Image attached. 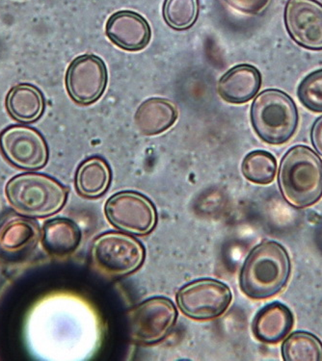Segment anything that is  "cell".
Masks as SVG:
<instances>
[{
  "mask_svg": "<svg viewBox=\"0 0 322 361\" xmlns=\"http://www.w3.org/2000/svg\"><path fill=\"white\" fill-rule=\"evenodd\" d=\"M290 270L286 249L277 242H263L251 250L245 260L239 276L240 288L251 299H268L286 286Z\"/></svg>",
  "mask_w": 322,
  "mask_h": 361,
  "instance_id": "cell-1",
  "label": "cell"
},
{
  "mask_svg": "<svg viewBox=\"0 0 322 361\" xmlns=\"http://www.w3.org/2000/svg\"><path fill=\"white\" fill-rule=\"evenodd\" d=\"M278 183L282 196L295 208H307L322 197V161L307 146H295L280 165Z\"/></svg>",
  "mask_w": 322,
  "mask_h": 361,
  "instance_id": "cell-2",
  "label": "cell"
},
{
  "mask_svg": "<svg viewBox=\"0 0 322 361\" xmlns=\"http://www.w3.org/2000/svg\"><path fill=\"white\" fill-rule=\"evenodd\" d=\"M5 193L16 212L29 218L56 214L68 199V189L59 181L36 173L14 176L8 181Z\"/></svg>",
  "mask_w": 322,
  "mask_h": 361,
  "instance_id": "cell-3",
  "label": "cell"
},
{
  "mask_svg": "<svg viewBox=\"0 0 322 361\" xmlns=\"http://www.w3.org/2000/svg\"><path fill=\"white\" fill-rule=\"evenodd\" d=\"M251 123L263 142L283 145L297 133L299 115L289 94L277 89L261 92L251 106Z\"/></svg>",
  "mask_w": 322,
  "mask_h": 361,
  "instance_id": "cell-4",
  "label": "cell"
},
{
  "mask_svg": "<svg viewBox=\"0 0 322 361\" xmlns=\"http://www.w3.org/2000/svg\"><path fill=\"white\" fill-rule=\"evenodd\" d=\"M143 245L122 233H107L95 240L92 258L102 272L122 278L138 270L145 260Z\"/></svg>",
  "mask_w": 322,
  "mask_h": 361,
  "instance_id": "cell-5",
  "label": "cell"
},
{
  "mask_svg": "<svg viewBox=\"0 0 322 361\" xmlns=\"http://www.w3.org/2000/svg\"><path fill=\"white\" fill-rule=\"evenodd\" d=\"M105 215L115 228L137 236L152 233L157 223L154 204L133 191L120 192L110 197L105 204Z\"/></svg>",
  "mask_w": 322,
  "mask_h": 361,
  "instance_id": "cell-6",
  "label": "cell"
},
{
  "mask_svg": "<svg viewBox=\"0 0 322 361\" xmlns=\"http://www.w3.org/2000/svg\"><path fill=\"white\" fill-rule=\"evenodd\" d=\"M178 312L172 300L155 297L133 308L129 314V333L137 343L157 344L175 326Z\"/></svg>",
  "mask_w": 322,
  "mask_h": 361,
  "instance_id": "cell-7",
  "label": "cell"
},
{
  "mask_svg": "<svg viewBox=\"0 0 322 361\" xmlns=\"http://www.w3.org/2000/svg\"><path fill=\"white\" fill-rule=\"evenodd\" d=\"M231 289L215 279H200L179 290L177 302L181 312L195 320H211L223 315L231 305Z\"/></svg>",
  "mask_w": 322,
  "mask_h": 361,
  "instance_id": "cell-8",
  "label": "cell"
},
{
  "mask_svg": "<svg viewBox=\"0 0 322 361\" xmlns=\"http://www.w3.org/2000/svg\"><path fill=\"white\" fill-rule=\"evenodd\" d=\"M0 150L8 161L25 171L43 169L49 161V147L43 135L26 126H12L0 133Z\"/></svg>",
  "mask_w": 322,
  "mask_h": 361,
  "instance_id": "cell-9",
  "label": "cell"
},
{
  "mask_svg": "<svg viewBox=\"0 0 322 361\" xmlns=\"http://www.w3.org/2000/svg\"><path fill=\"white\" fill-rule=\"evenodd\" d=\"M107 68L100 57L81 55L68 66L66 73V88L68 96L79 105L96 102L107 86Z\"/></svg>",
  "mask_w": 322,
  "mask_h": 361,
  "instance_id": "cell-10",
  "label": "cell"
},
{
  "mask_svg": "<svg viewBox=\"0 0 322 361\" xmlns=\"http://www.w3.org/2000/svg\"><path fill=\"white\" fill-rule=\"evenodd\" d=\"M285 25L290 38L306 49L322 50V4L316 0H289Z\"/></svg>",
  "mask_w": 322,
  "mask_h": 361,
  "instance_id": "cell-11",
  "label": "cell"
},
{
  "mask_svg": "<svg viewBox=\"0 0 322 361\" xmlns=\"http://www.w3.org/2000/svg\"><path fill=\"white\" fill-rule=\"evenodd\" d=\"M40 238V226L32 219L7 216L0 223V255L7 259H20L35 250Z\"/></svg>",
  "mask_w": 322,
  "mask_h": 361,
  "instance_id": "cell-12",
  "label": "cell"
},
{
  "mask_svg": "<svg viewBox=\"0 0 322 361\" xmlns=\"http://www.w3.org/2000/svg\"><path fill=\"white\" fill-rule=\"evenodd\" d=\"M105 32L115 46L128 51L145 49L152 36L147 20L131 11H120L112 15L107 20Z\"/></svg>",
  "mask_w": 322,
  "mask_h": 361,
  "instance_id": "cell-13",
  "label": "cell"
},
{
  "mask_svg": "<svg viewBox=\"0 0 322 361\" xmlns=\"http://www.w3.org/2000/svg\"><path fill=\"white\" fill-rule=\"evenodd\" d=\"M261 75L254 66L239 65L228 71L217 85L219 96L229 104H246L260 91Z\"/></svg>",
  "mask_w": 322,
  "mask_h": 361,
  "instance_id": "cell-14",
  "label": "cell"
},
{
  "mask_svg": "<svg viewBox=\"0 0 322 361\" xmlns=\"http://www.w3.org/2000/svg\"><path fill=\"white\" fill-rule=\"evenodd\" d=\"M5 104L9 115L22 123H35L46 109V100L41 90L28 83L13 87L7 94Z\"/></svg>",
  "mask_w": 322,
  "mask_h": 361,
  "instance_id": "cell-15",
  "label": "cell"
},
{
  "mask_svg": "<svg viewBox=\"0 0 322 361\" xmlns=\"http://www.w3.org/2000/svg\"><path fill=\"white\" fill-rule=\"evenodd\" d=\"M178 109L168 99L154 97L140 105L136 113V128L146 136L165 133L176 123Z\"/></svg>",
  "mask_w": 322,
  "mask_h": 361,
  "instance_id": "cell-16",
  "label": "cell"
},
{
  "mask_svg": "<svg viewBox=\"0 0 322 361\" xmlns=\"http://www.w3.org/2000/svg\"><path fill=\"white\" fill-rule=\"evenodd\" d=\"M294 326V316L286 305L273 302L256 316L253 323L255 336L266 343H277L289 334Z\"/></svg>",
  "mask_w": 322,
  "mask_h": 361,
  "instance_id": "cell-17",
  "label": "cell"
},
{
  "mask_svg": "<svg viewBox=\"0 0 322 361\" xmlns=\"http://www.w3.org/2000/svg\"><path fill=\"white\" fill-rule=\"evenodd\" d=\"M112 179V169L105 159L99 157L88 158L76 171V188L80 196L97 199L107 193Z\"/></svg>",
  "mask_w": 322,
  "mask_h": 361,
  "instance_id": "cell-18",
  "label": "cell"
},
{
  "mask_svg": "<svg viewBox=\"0 0 322 361\" xmlns=\"http://www.w3.org/2000/svg\"><path fill=\"white\" fill-rule=\"evenodd\" d=\"M81 231L73 221L66 218L50 220L44 226L42 242L44 250L55 257H65L78 249Z\"/></svg>",
  "mask_w": 322,
  "mask_h": 361,
  "instance_id": "cell-19",
  "label": "cell"
},
{
  "mask_svg": "<svg viewBox=\"0 0 322 361\" xmlns=\"http://www.w3.org/2000/svg\"><path fill=\"white\" fill-rule=\"evenodd\" d=\"M282 354L286 361H322V343L314 334L297 331L284 342Z\"/></svg>",
  "mask_w": 322,
  "mask_h": 361,
  "instance_id": "cell-20",
  "label": "cell"
},
{
  "mask_svg": "<svg viewBox=\"0 0 322 361\" xmlns=\"http://www.w3.org/2000/svg\"><path fill=\"white\" fill-rule=\"evenodd\" d=\"M242 171L245 178L251 183L266 185L275 179L277 173L275 157L265 150H255L244 158Z\"/></svg>",
  "mask_w": 322,
  "mask_h": 361,
  "instance_id": "cell-21",
  "label": "cell"
},
{
  "mask_svg": "<svg viewBox=\"0 0 322 361\" xmlns=\"http://www.w3.org/2000/svg\"><path fill=\"white\" fill-rule=\"evenodd\" d=\"M199 7V0H165L163 18L171 28L186 30L196 23Z\"/></svg>",
  "mask_w": 322,
  "mask_h": 361,
  "instance_id": "cell-22",
  "label": "cell"
},
{
  "mask_svg": "<svg viewBox=\"0 0 322 361\" xmlns=\"http://www.w3.org/2000/svg\"><path fill=\"white\" fill-rule=\"evenodd\" d=\"M298 99L311 111L322 113V68L310 73L298 87Z\"/></svg>",
  "mask_w": 322,
  "mask_h": 361,
  "instance_id": "cell-23",
  "label": "cell"
},
{
  "mask_svg": "<svg viewBox=\"0 0 322 361\" xmlns=\"http://www.w3.org/2000/svg\"><path fill=\"white\" fill-rule=\"evenodd\" d=\"M226 4L244 14L257 15L268 7L270 0H225Z\"/></svg>",
  "mask_w": 322,
  "mask_h": 361,
  "instance_id": "cell-24",
  "label": "cell"
},
{
  "mask_svg": "<svg viewBox=\"0 0 322 361\" xmlns=\"http://www.w3.org/2000/svg\"><path fill=\"white\" fill-rule=\"evenodd\" d=\"M311 139L316 152L322 157V116L316 121L311 128Z\"/></svg>",
  "mask_w": 322,
  "mask_h": 361,
  "instance_id": "cell-25",
  "label": "cell"
}]
</instances>
